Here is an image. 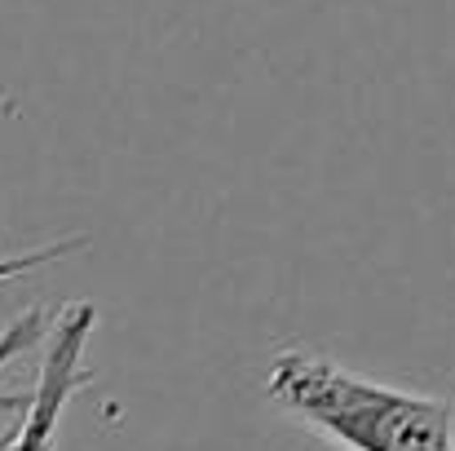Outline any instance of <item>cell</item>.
Segmentation results:
<instances>
[{
  "label": "cell",
  "instance_id": "1",
  "mask_svg": "<svg viewBox=\"0 0 455 451\" xmlns=\"http://www.w3.org/2000/svg\"><path fill=\"white\" fill-rule=\"evenodd\" d=\"M266 394L336 451H455V403L358 376L314 350H288Z\"/></svg>",
  "mask_w": 455,
  "mask_h": 451
},
{
  "label": "cell",
  "instance_id": "2",
  "mask_svg": "<svg viewBox=\"0 0 455 451\" xmlns=\"http://www.w3.org/2000/svg\"><path fill=\"white\" fill-rule=\"evenodd\" d=\"M93 327H98V310L89 301H71V305L58 310V318L49 327V345H44V363H40L36 390L22 403V421L4 434L0 451H53L58 447L62 412L76 399V390L89 381L84 350H89Z\"/></svg>",
  "mask_w": 455,
  "mask_h": 451
},
{
  "label": "cell",
  "instance_id": "3",
  "mask_svg": "<svg viewBox=\"0 0 455 451\" xmlns=\"http://www.w3.org/2000/svg\"><path fill=\"white\" fill-rule=\"evenodd\" d=\"M44 327H49V310H27L22 318H13V323L0 332V367L13 363L22 350H31V345L44 336ZM9 407H22V399H0V412H9Z\"/></svg>",
  "mask_w": 455,
  "mask_h": 451
},
{
  "label": "cell",
  "instance_id": "4",
  "mask_svg": "<svg viewBox=\"0 0 455 451\" xmlns=\"http://www.w3.org/2000/svg\"><path fill=\"white\" fill-rule=\"evenodd\" d=\"M80 248H84V239H67V244H44L36 253H22V257H0V284L4 279H18V275H31L40 266H53V262H62V257H71Z\"/></svg>",
  "mask_w": 455,
  "mask_h": 451
},
{
  "label": "cell",
  "instance_id": "5",
  "mask_svg": "<svg viewBox=\"0 0 455 451\" xmlns=\"http://www.w3.org/2000/svg\"><path fill=\"white\" fill-rule=\"evenodd\" d=\"M0 443H4V434H0Z\"/></svg>",
  "mask_w": 455,
  "mask_h": 451
}]
</instances>
